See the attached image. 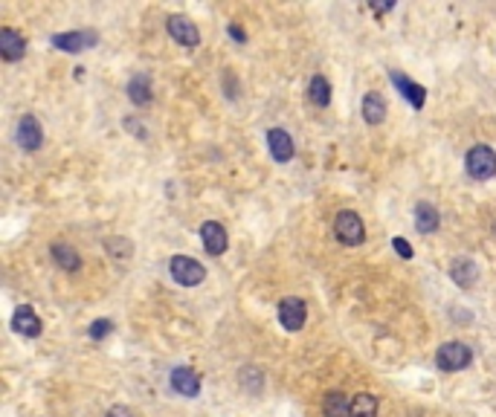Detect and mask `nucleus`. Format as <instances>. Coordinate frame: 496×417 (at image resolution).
I'll use <instances>...</instances> for the list:
<instances>
[{"label":"nucleus","mask_w":496,"mask_h":417,"mask_svg":"<svg viewBox=\"0 0 496 417\" xmlns=\"http://www.w3.org/2000/svg\"><path fill=\"white\" fill-rule=\"evenodd\" d=\"M473 360V350L464 345V342H447L439 348V354H436V365L447 374H456V371H464L470 365Z\"/></svg>","instance_id":"1"},{"label":"nucleus","mask_w":496,"mask_h":417,"mask_svg":"<svg viewBox=\"0 0 496 417\" xmlns=\"http://www.w3.org/2000/svg\"><path fill=\"white\" fill-rule=\"evenodd\" d=\"M464 166H468V174L473 180H490L496 174V151L487 148V145H476V148L468 151Z\"/></svg>","instance_id":"2"},{"label":"nucleus","mask_w":496,"mask_h":417,"mask_svg":"<svg viewBox=\"0 0 496 417\" xmlns=\"http://www.w3.org/2000/svg\"><path fill=\"white\" fill-rule=\"evenodd\" d=\"M334 232H337V241L346 244V246H360L366 241L363 220L354 212H339L337 220H334Z\"/></svg>","instance_id":"3"},{"label":"nucleus","mask_w":496,"mask_h":417,"mask_svg":"<svg viewBox=\"0 0 496 417\" xmlns=\"http://www.w3.org/2000/svg\"><path fill=\"white\" fill-rule=\"evenodd\" d=\"M169 270H171V278L177 284H183V287H198L206 278V270L195 258H186V255H174Z\"/></svg>","instance_id":"4"},{"label":"nucleus","mask_w":496,"mask_h":417,"mask_svg":"<svg viewBox=\"0 0 496 417\" xmlns=\"http://www.w3.org/2000/svg\"><path fill=\"white\" fill-rule=\"evenodd\" d=\"M166 29H169V35H171L180 47H186V50H195V47L201 44L198 26H195L189 18H183V15H171V18L166 21Z\"/></svg>","instance_id":"5"},{"label":"nucleus","mask_w":496,"mask_h":417,"mask_svg":"<svg viewBox=\"0 0 496 417\" xmlns=\"http://www.w3.org/2000/svg\"><path fill=\"white\" fill-rule=\"evenodd\" d=\"M99 35L90 29H81V32H58L52 35V47H58L61 52H81V50H90L96 47Z\"/></svg>","instance_id":"6"},{"label":"nucleus","mask_w":496,"mask_h":417,"mask_svg":"<svg viewBox=\"0 0 496 417\" xmlns=\"http://www.w3.org/2000/svg\"><path fill=\"white\" fill-rule=\"evenodd\" d=\"M305 319H308V307H305V302H302V299L288 296L282 304H278V322H282V328H285V331H291V333L302 331Z\"/></svg>","instance_id":"7"},{"label":"nucleus","mask_w":496,"mask_h":417,"mask_svg":"<svg viewBox=\"0 0 496 417\" xmlns=\"http://www.w3.org/2000/svg\"><path fill=\"white\" fill-rule=\"evenodd\" d=\"M201 241H203V249L209 255H224L227 252V244H230L227 229L221 227L218 220H206L203 223V227H201Z\"/></svg>","instance_id":"8"},{"label":"nucleus","mask_w":496,"mask_h":417,"mask_svg":"<svg viewBox=\"0 0 496 417\" xmlns=\"http://www.w3.org/2000/svg\"><path fill=\"white\" fill-rule=\"evenodd\" d=\"M18 142H21L23 151H38L41 148L44 131H41V125H38L35 116H29V113L21 116V122H18Z\"/></svg>","instance_id":"9"},{"label":"nucleus","mask_w":496,"mask_h":417,"mask_svg":"<svg viewBox=\"0 0 496 417\" xmlns=\"http://www.w3.org/2000/svg\"><path fill=\"white\" fill-rule=\"evenodd\" d=\"M389 79H392V84L398 87V93L404 96V99L415 108V110H421L424 108V102H427V90L421 87V84H415L412 79H407L404 73H398V70H392L389 73Z\"/></svg>","instance_id":"10"},{"label":"nucleus","mask_w":496,"mask_h":417,"mask_svg":"<svg viewBox=\"0 0 496 417\" xmlns=\"http://www.w3.org/2000/svg\"><path fill=\"white\" fill-rule=\"evenodd\" d=\"M171 389L177 392V394H183V397H198L201 394V377H198V371H192V368H174L171 371Z\"/></svg>","instance_id":"11"},{"label":"nucleus","mask_w":496,"mask_h":417,"mask_svg":"<svg viewBox=\"0 0 496 417\" xmlns=\"http://www.w3.org/2000/svg\"><path fill=\"white\" fill-rule=\"evenodd\" d=\"M267 145H270V154L276 163H291L293 159V139L288 131H282V127H273L267 134Z\"/></svg>","instance_id":"12"},{"label":"nucleus","mask_w":496,"mask_h":417,"mask_svg":"<svg viewBox=\"0 0 496 417\" xmlns=\"http://www.w3.org/2000/svg\"><path fill=\"white\" fill-rule=\"evenodd\" d=\"M12 328L18 331V333H23V336H41V319L35 316V310L33 307H18L15 310V316H12Z\"/></svg>","instance_id":"13"},{"label":"nucleus","mask_w":496,"mask_h":417,"mask_svg":"<svg viewBox=\"0 0 496 417\" xmlns=\"http://www.w3.org/2000/svg\"><path fill=\"white\" fill-rule=\"evenodd\" d=\"M26 52V41L23 35H18L15 29H0V55L6 61H18Z\"/></svg>","instance_id":"14"},{"label":"nucleus","mask_w":496,"mask_h":417,"mask_svg":"<svg viewBox=\"0 0 496 417\" xmlns=\"http://www.w3.org/2000/svg\"><path fill=\"white\" fill-rule=\"evenodd\" d=\"M450 278L458 284V287H473L476 284V278H479V267L470 261V258H458V261H453V267H450Z\"/></svg>","instance_id":"15"},{"label":"nucleus","mask_w":496,"mask_h":417,"mask_svg":"<svg viewBox=\"0 0 496 417\" xmlns=\"http://www.w3.org/2000/svg\"><path fill=\"white\" fill-rule=\"evenodd\" d=\"M322 414L325 417H351V400L343 392H328L322 400Z\"/></svg>","instance_id":"16"},{"label":"nucleus","mask_w":496,"mask_h":417,"mask_svg":"<svg viewBox=\"0 0 496 417\" xmlns=\"http://www.w3.org/2000/svg\"><path fill=\"white\" fill-rule=\"evenodd\" d=\"M52 261L64 270V273H76L81 267V258H79V252L70 246V244H52Z\"/></svg>","instance_id":"17"},{"label":"nucleus","mask_w":496,"mask_h":417,"mask_svg":"<svg viewBox=\"0 0 496 417\" xmlns=\"http://www.w3.org/2000/svg\"><path fill=\"white\" fill-rule=\"evenodd\" d=\"M363 119L368 125H381L386 119V102L381 99V93H366L363 96Z\"/></svg>","instance_id":"18"},{"label":"nucleus","mask_w":496,"mask_h":417,"mask_svg":"<svg viewBox=\"0 0 496 417\" xmlns=\"http://www.w3.org/2000/svg\"><path fill=\"white\" fill-rule=\"evenodd\" d=\"M128 99L134 102V105H140V108H145V105H151V79L145 76V73H140V76H134L131 81H128Z\"/></svg>","instance_id":"19"},{"label":"nucleus","mask_w":496,"mask_h":417,"mask_svg":"<svg viewBox=\"0 0 496 417\" xmlns=\"http://www.w3.org/2000/svg\"><path fill=\"white\" fill-rule=\"evenodd\" d=\"M415 227L424 235L436 232L439 229V212H436V206H432V203H418L415 206Z\"/></svg>","instance_id":"20"},{"label":"nucleus","mask_w":496,"mask_h":417,"mask_svg":"<svg viewBox=\"0 0 496 417\" xmlns=\"http://www.w3.org/2000/svg\"><path fill=\"white\" fill-rule=\"evenodd\" d=\"M308 96H311V102L317 108H328V102H331V84H328V79L325 76H314L311 84H308Z\"/></svg>","instance_id":"21"},{"label":"nucleus","mask_w":496,"mask_h":417,"mask_svg":"<svg viewBox=\"0 0 496 417\" xmlns=\"http://www.w3.org/2000/svg\"><path fill=\"white\" fill-rule=\"evenodd\" d=\"M351 417H378V400H375V394L360 392L351 400Z\"/></svg>","instance_id":"22"},{"label":"nucleus","mask_w":496,"mask_h":417,"mask_svg":"<svg viewBox=\"0 0 496 417\" xmlns=\"http://www.w3.org/2000/svg\"><path fill=\"white\" fill-rule=\"evenodd\" d=\"M111 331H113L111 319H96V322L90 325V331H87V333H90V339H105Z\"/></svg>","instance_id":"23"},{"label":"nucleus","mask_w":496,"mask_h":417,"mask_svg":"<svg viewBox=\"0 0 496 417\" xmlns=\"http://www.w3.org/2000/svg\"><path fill=\"white\" fill-rule=\"evenodd\" d=\"M105 246H108V252H122V258H128V255H131V244L122 241V238H108Z\"/></svg>","instance_id":"24"},{"label":"nucleus","mask_w":496,"mask_h":417,"mask_svg":"<svg viewBox=\"0 0 496 417\" xmlns=\"http://www.w3.org/2000/svg\"><path fill=\"white\" fill-rule=\"evenodd\" d=\"M392 246H395V252H398L404 261H410V258H412V246H410V241H404V238H395V241H392Z\"/></svg>","instance_id":"25"},{"label":"nucleus","mask_w":496,"mask_h":417,"mask_svg":"<svg viewBox=\"0 0 496 417\" xmlns=\"http://www.w3.org/2000/svg\"><path fill=\"white\" fill-rule=\"evenodd\" d=\"M230 35H232V38H235V41H241V44H244V41H247V32H244V29H241V26H235V23H230Z\"/></svg>","instance_id":"26"},{"label":"nucleus","mask_w":496,"mask_h":417,"mask_svg":"<svg viewBox=\"0 0 496 417\" xmlns=\"http://www.w3.org/2000/svg\"><path fill=\"white\" fill-rule=\"evenodd\" d=\"M108 417H134V414H131L125 406H113V409L108 411Z\"/></svg>","instance_id":"27"}]
</instances>
